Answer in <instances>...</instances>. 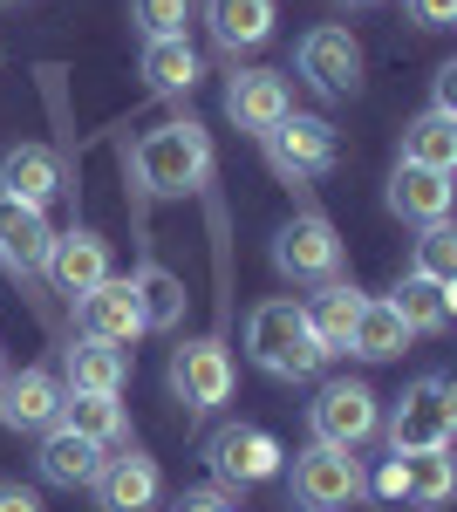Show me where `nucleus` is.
Returning a JSON list of instances; mask_svg holds the SVG:
<instances>
[{"instance_id":"obj_1","label":"nucleus","mask_w":457,"mask_h":512,"mask_svg":"<svg viewBox=\"0 0 457 512\" xmlns=\"http://www.w3.org/2000/svg\"><path fill=\"white\" fill-rule=\"evenodd\" d=\"M130 178H137V192H151V198L198 192L212 178V130L191 117H171V123H157V130H144L130 144Z\"/></svg>"},{"instance_id":"obj_2","label":"nucleus","mask_w":457,"mask_h":512,"mask_svg":"<svg viewBox=\"0 0 457 512\" xmlns=\"http://www.w3.org/2000/svg\"><path fill=\"white\" fill-rule=\"evenodd\" d=\"M246 355L267 369V376H280V383H307V376H321V342L307 335L301 321V301H287V294H273V301H260L253 315H246Z\"/></svg>"},{"instance_id":"obj_3","label":"nucleus","mask_w":457,"mask_h":512,"mask_svg":"<svg viewBox=\"0 0 457 512\" xmlns=\"http://www.w3.org/2000/svg\"><path fill=\"white\" fill-rule=\"evenodd\" d=\"M457 437V390L444 376H417L410 390L396 396L389 410V451L410 458V451H451Z\"/></svg>"},{"instance_id":"obj_4","label":"nucleus","mask_w":457,"mask_h":512,"mask_svg":"<svg viewBox=\"0 0 457 512\" xmlns=\"http://www.w3.org/2000/svg\"><path fill=\"white\" fill-rule=\"evenodd\" d=\"M267 164L287 178V185H307V178H328L335 158H342V144H335V123L314 117V110H287V117L273 123L267 137Z\"/></svg>"},{"instance_id":"obj_5","label":"nucleus","mask_w":457,"mask_h":512,"mask_svg":"<svg viewBox=\"0 0 457 512\" xmlns=\"http://www.w3.org/2000/svg\"><path fill=\"white\" fill-rule=\"evenodd\" d=\"M307 431H314V444H328V451H362L382 431L376 390L369 383H328V390L307 403Z\"/></svg>"},{"instance_id":"obj_6","label":"nucleus","mask_w":457,"mask_h":512,"mask_svg":"<svg viewBox=\"0 0 457 512\" xmlns=\"http://www.w3.org/2000/svg\"><path fill=\"white\" fill-rule=\"evenodd\" d=\"M273 267H280V280L321 287V280L342 274V233H335L321 212H294V219L273 233Z\"/></svg>"},{"instance_id":"obj_7","label":"nucleus","mask_w":457,"mask_h":512,"mask_svg":"<svg viewBox=\"0 0 457 512\" xmlns=\"http://www.w3.org/2000/svg\"><path fill=\"white\" fill-rule=\"evenodd\" d=\"M294 499L307 512H342L355 499H369V478L355 465V451H328V444H307L294 458Z\"/></svg>"},{"instance_id":"obj_8","label":"nucleus","mask_w":457,"mask_h":512,"mask_svg":"<svg viewBox=\"0 0 457 512\" xmlns=\"http://www.w3.org/2000/svg\"><path fill=\"white\" fill-rule=\"evenodd\" d=\"M205 465L219 472V485H267V478H280L287 451L260 424H226V431H212V444H205Z\"/></svg>"},{"instance_id":"obj_9","label":"nucleus","mask_w":457,"mask_h":512,"mask_svg":"<svg viewBox=\"0 0 457 512\" xmlns=\"http://www.w3.org/2000/svg\"><path fill=\"white\" fill-rule=\"evenodd\" d=\"M89 492H96V506H103V512H151L157 492H164V472H157L151 451L116 444V451H103V465H96V478H89Z\"/></svg>"},{"instance_id":"obj_10","label":"nucleus","mask_w":457,"mask_h":512,"mask_svg":"<svg viewBox=\"0 0 457 512\" xmlns=\"http://www.w3.org/2000/svg\"><path fill=\"white\" fill-rule=\"evenodd\" d=\"M294 69H301L321 96H355L362 89V41L348 35V28H307L301 48H294Z\"/></svg>"},{"instance_id":"obj_11","label":"nucleus","mask_w":457,"mask_h":512,"mask_svg":"<svg viewBox=\"0 0 457 512\" xmlns=\"http://www.w3.org/2000/svg\"><path fill=\"white\" fill-rule=\"evenodd\" d=\"M171 396L185 403V410H219L232 396V349L226 342H185V349H171Z\"/></svg>"},{"instance_id":"obj_12","label":"nucleus","mask_w":457,"mask_h":512,"mask_svg":"<svg viewBox=\"0 0 457 512\" xmlns=\"http://www.w3.org/2000/svg\"><path fill=\"white\" fill-rule=\"evenodd\" d=\"M48 253H55L48 212L21 205V198H0V267L28 280V274H48Z\"/></svg>"},{"instance_id":"obj_13","label":"nucleus","mask_w":457,"mask_h":512,"mask_svg":"<svg viewBox=\"0 0 457 512\" xmlns=\"http://www.w3.org/2000/svg\"><path fill=\"white\" fill-rule=\"evenodd\" d=\"M287 110H294V89H287L280 69H239V76L226 82V117L239 123V130H253V137H267Z\"/></svg>"},{"instance_id":"obj_14","label":"nucleus","mask_w":457,"mask_h":512,"mask_svg":"<svg viewBox=\"0 0 457 512\" xmlns=\"http://www.w3.org/2000/svg\"><path fill=\"white\" fill-rule=\"evenodd\" d=\"M82 315V335L89 342H110V349H130L137 335H144V315H137V294H130V280H103V287H89L76 301Z\"/></svg>"},{"instance_id":"obj_15","label":"nucleus","mask_w":457,"mask_h":512,"mask_svg":"<svg viewBox=\"0 0 457 512\" xmlns=\"http://www.w3.org/2000/svg\"><path fill=\"white\" fill-rule=\"evenodd\" d=\"M362 287H348L342 274L335 280H321L314 294L301 301V321H307V335L321 342V355H348V335H355V315H362Z\"/></svg>"},{"instance_id":"obj_16","label":"nucleus","mask_w":457,"mask_h":512,"mask_svg":"<svg viewBox=\"0 0 457 512\" xmlns=\"http://www.w3.org/2000/svg\"><path fill=\"white\" fill-rule=\"evenodd\" d=\"M48 280L62 287V294H89V287H103L110 280V239L76 226V233H55V253H48Z\"/></svg>"},{"instance_id":"obj_17","label":"nucleus","mask_w":457,"mask_h":512,"mask_svg":"<svg viewBox=\"0 0 457 512\" xmlns=\"http://www.w3.org/2000/svg\"><path fill=\"white\" fill-rule=\"evenodd\" d=\"M389 212L410 219V226H444V219H451V171L396 164V171H389Z\"/></svg>"},{"instance_id":"obj_18","label":"nucleus","mask_w":457,"mask_h":512,"mask_svg":"<svg viewBox=\"0 0 457 512\" xmlns=\"http://www.w3.org/2000/svg\"><path fill=\"white\" fill-rule=\"evenodd\" d=\"M62 417V383L48 369H21V376H0V424L7 431H48Z\"/></svg>"},{"instance_id":"obj_19","label":"nucleus","mask_w":457,"mask_h":512,"mask_svg":"<svg viewBox=\"0 0 457 512\" xmlns=\"http://www.w3.org/2000/svg\"><path fill=\"white\" fill-rule=\"evenodd\" d=\"M123 376H130V355L82 335L76 349H62V376L55 383H62V396H116Z\"/></svg>"},{"instance_id":"obj_20","label":"nucleus","mask_w":457,"mask_h":512,"mask_svg":"<svg viewBox=\"0 0 457 512\" xmlns=\"http://www.w3.org/2000/svg\"><path fill=\"white\" fill-rule=\"evenodd\" d=\"M62 192V158L55 151H41V144H14L7 158H0V198H21V205H48V198Z\"/></svg>"},{"instance_id":"obj_21","label":"nucleus","mask_w":457,"mask_h":512,"mask_svg":"<svg viewBox=\"0 0 457 512\" xmlns=\"http://www.w3.org/2000/svg\"><path fill=\"white\" fill-rule=\"evenodd\" d=\"M96 465H103V451H96L89 437L62 431V424H48V431H41L35 472L48 478V485H62V492H76V485H89V478H96Z\"/></svg>"},{"instance_id":"obj_22","label":"nucleus","mask_w":457,"mask_h":512,"mask_svg":"<svg viewBox=\"0 0 457 512\" xmlns=\"http://www.w3.org/2000/svg\"><path fill=\"white\" fill-rule=\"evenodd\" d=\"M205 28L226 55L260 48V41H273V0H205Z\"/></svg>"},{"instance_id":"obj_23","label":"nucleus","mask_w":457,"mask_h":512,"mask_svg":"<svg viewBox=\"0 0 457 512\" xmlns=\"http://www.w3.org/2000/svg\"><path fill=\"white\" fill-rule=\"evenodd\" d=\"M62 431L89 437L96 451H116V444H130V417H123V403L116 396H62V417H55Z\"/></svg>"},{"instance_id":"obj_24","label":"nucleus","mask_w":457,"mask_h":512,"mask_svg":"<svg viewBox=\"0 0 457 512\" xmlns=\"http://www.w3.org/2000/svg\"><path fill=\"white\" fill-rule=\"evenodd\" d=\"M130 294H137L144 335H151V328H178V321H185V280L171 274L164 260H144V267L130 274Z\"/></svg>"},{"instance_id":"obj_25","label":"nucleus","mask_w":457,"mask_h":512,"mask_svg":"<svg viewBox=\"0 0 457 512\" xmlns=\"http://www.w3.org/2000/svg\"><path fill=\"white\" fill-rule=\"evenodd\" d=\"M389 308L403 315V328H410V335H444V328L457 321V294H451V287H437V280H417V274H410L396 294H389Z\"/></svg>"},{"instance_id":"obj_26","label":"nucleus","mask_w":457,"mask_h":512,"mask_svg":"<svg viewBox=\"0 0 457 512\" xmlns=\"http://www.w3.org/2000/svg\"><path fill=\"white\" fill-rule=\"evenodd\" d=\"M144 82H151L157 96H191L198 89V76H205V62H198V48H191L185 35L178 41H144Z\"/></svg>"},{"instance_id":"obj_27","label":"nucleus","mask_w":457,"mask_h":512,"mask_svg":"<svg viewBox=\"0 0 457 512\" xmlns=\"http://www.w3.org/2000/svg\"><path fill=\"white\" fill-rule=\"evenodd\" d=\"M410 349V328L403 315L389 308V301H362V315H355V335H348V355H362V362H389V355Z\"/></svg>"},{"instance_id":"obj_28","label":"nucleus","mask_w":457,"mask_h":512,"mask_svg":"<svg viewBox=\"0 0 457 512\" xmlns=\"http://www.w3.org/2000/svg\"><path fill=\"white\" fill-rule=\"evenodd\" d=\"M403 164H423V171H457V117L423 110V117L403 130Z\"/></svg>"},{"instance_id":"obj_29","label":"nucleus","mask_w":457,"mask_h":512,"mask_svg":"<svg viewBox=\"0 0 457 512\" xmlns=\"http://www.w3.org/2000/svg\"><path fill=\"white\" fill-rule=\"evenodd\" d=\"M403 499L410 506H444L451 499V451H410L403 458Z\"/></svg>"},{"instance_id":"obj_30","label":"nucleus","mask_w":457,"mask_h":512,"mask_svg":"<svg viewBox=\"0 0 457 512\" xmlns=\"http://www.w3.org/2000/svg\"><path fill=\"white\" fill-rule=\"evenodd\" d=\"M410 274H417V280H437V287H457V233H451V219H444V226H423V233H417Z\"/></svg>"},{"instance_id":"obj_31","label":"nucleus","mask_w":457,"mask_h":512,"mask_svg":"<svg viewBox=\"0 0 457 512\" xmlns=\"http://www.w3.org/2000/svg\"><path fill=\"white\" fill-rule=\"evenodd\" d=\"M130 21L144 41H178L191 21V0H130Z\"/></svg>"},{"instance_id":"obj_32","label":"nucleus","mask_w":457,"mask_h":512,"mask_svg":"<svg viewBox=\"0 0 457 512\" xmlns=\"http://www.w3.org/2000/svg\"><path fill=\"white\" fill-rule=\"evenodd\" d=\"M171 512H239V499H232L226 485H198V492H185Z\"/></svg>"},{"instance_id":"obj_33","label":"nucleus","mask_w":457,"mask_h":512,"mask_svg":"<svg viewBox=\"0 0 457 512\" xmlns=\"http://www.w3.org/2000/svg\"><path fill=\"white\" fill-rule=\"evenodd\" d=\"M430 110H444V117H457V62H444V69L430 76Z\"/></svg>"},{"instance_id":"obj_34","label":"nucleus","mask_w":457,"mask_h":512,"mask_svg":"<svg viewBox=\"0 0 457 512\" xmlns=\"http://www.w3.org/2000/svg\"><path fill=\"white\" fill-rule=\"evenodd\" d=\"M410 21H417V28H451L457 0H410Z\"/></svg>"},{"instance_id":"obj_35","label":"nucleus","mask_w":457,"mask_h":512,"mask_svg":"<svg viewBox=\"0 0 457 512\" xmlns=\"http://www.w3.org/2000/svg\"><path fill=\"white\" fill-rule=\"evenodd\" d=\"M0 512H41L35 485H21V478H0Z\"/></svg>"},{"instance_id":"obj_36","label":"nucleus","mask_w":457,"mask_h":512,"mask_svg":"<svg viewBox=\"0 0 457 512\" xmlns=\"http://www.w3.org/2000/svg\"><path fill=\"white\" fill-rule=\"evenodd\" d=\"M369 492H376V499H403V458H389V465L376 472V485H369Z\"/></svg>"},{"instance_id":"obj_37","label":"nucleus","mask_w":457,"mask_h":512,"mask_svg":"<svg viewBox=\"0 0 457 512\" xmlns=\"http://www.w3.org/2000/svg\"><path fill=\"white\" fill-rule=\"evenodd\" d=\"M342 7H382V0H342Z\"/></svg>"},{"instance_id":"obj_38","label":"nucleus","mask_w":457,"mask_h":512,"mask_svg":"<svg viewBox=\"0 0 457 512\" xmlns=\"http://www.w3.org/2000/svg\"><path fill=\"white\" fill-rule=\"evenodd\" d=\"M0 376H7V369H0Z\"/></svg>"}]
</instances>
